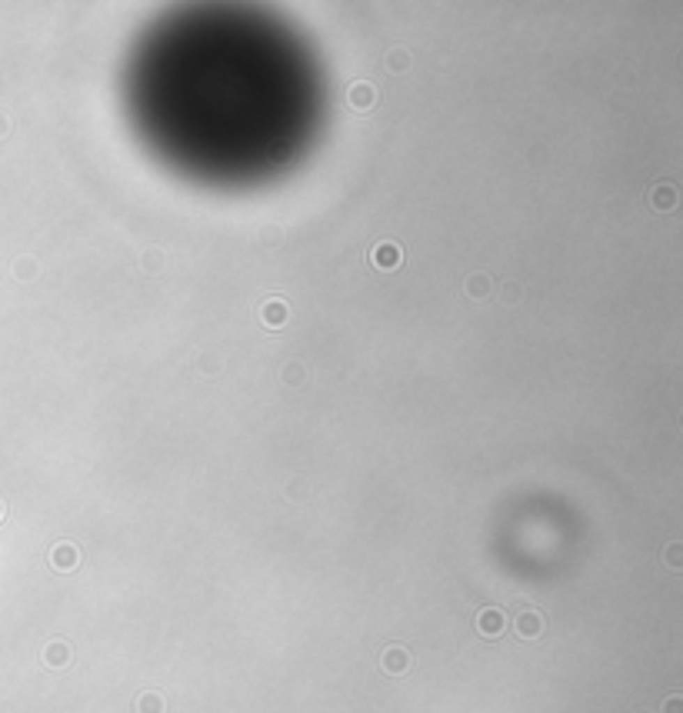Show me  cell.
Returning <instances> with one entry per match:
<instances>
[{
	"instance_id": "obj_4",
	"label": "cell",
	"mask_w": 683,
	"mask_h": 713,
	"mask_svg": "<svg viewBox=\"0 0 683 713\" xmlns=\"http://www.w3.org/2000/svg\"><path fill=\"white\" fill-rule=\"evenodd\" d=\"M54 563H57L61 570L74 567V563H77V550H74V546H57V553H54Z\"/></svg>"
},
{
	"instance_id": "obj_6",
	"label": "cell",
	"mask_w": 683,
	"mask_h": 713,
	"mask_svg": "<svg viewBox=\"0 0 683 713\" xmlns=\"http://www.w3.org/2000/svg\"><path fill=\"white\" fill-rule=\"evenodd\" d=\"M47 660H50L54 667H61L63 660H67V647H63V643H54V647H50V653H47Z\"/></svg>"
},
{
	"instance_id": "obj_3",
	"label": "cell",
	"mask_w": 683,
	"mask_h": 713,
	"mask_svg": "<svg viewBox=\"0 0 683 713\" xmlns=\"http://www.w3.org/2000/svg\"><path fill=\"white\" fill-rule=\"evenodd\" d=\"M540 627H544V623H540V617H537V613H523V617L516 620L520 637H537V634H540Z\"/></svg>"
},
{
	"instance_id": "obj_2",
	"label": "cell",
	"mask_w": 683,
	"mask_h": 713,
	"mask_svg": "<svg viewBox=\"0 0 683 713\" xmlns=\"http://www.w3.org/2000/svg\"><path fill=\"white\" fill-rule=\"evenodd\" d=\"M407 664H410V657L400 650V647H390V650L383 653V670H387V673H404Z\"/></svg>"
},
{
	"instance_id": "obj_7",
	"label": "cell",
	"mask_w": 683,
	"mask_h": 713,
	"mask_svg": "<svg viewBox=\"0 0 683 713\" xmlns=\"http://www.w3.org/2000/svg\"><path fill=\"white\" fill-rule=\"evenodd\" d=\"M667 713H680V700H677V697L667 700Z\"/></svg>"
},
{
	"instance_id": "obj_1",
	"label": "cell",
	"mask_w": 683,
	"mask_h": 713,
	"mask_svg": "<svg viewBox=\"0 0 683 713\" xmlns=\"http://www.w3.org/2000/svg\"><path fill=\"white\" fill-rule=\"evenodd\" d=\"M477 627H480L484 637H497V634H503V613L500 610H484L480 620H477Z\"/></svg>"
},
{
	"instance_id": "obj_5",
	"label": "cell",
	"mask_w": 683,
	"mask_h": 713,
	"mask_svg": "<svg viewBox=\"0 0 683 713\" xmlns=\"http://www.w3.org/2000/svg\"><path fill=\"white\" fill-rule=\"evenodd\" d=\"M140 713H164V700L157 693H144L140 697Z\"/></svg>"
}]
</instances>
